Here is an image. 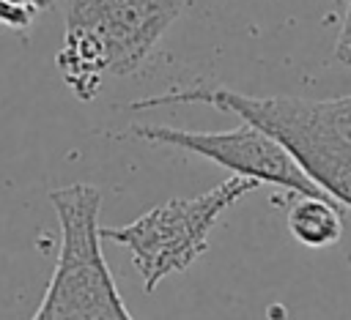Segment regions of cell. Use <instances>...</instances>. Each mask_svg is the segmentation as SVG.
I'll use <instances>...</instances> for the list:
<instances>
[{"label": "cell", "instance_id": "obj_2", "mask_svg": "<svg viewBox=\"0 0 351 320\" xmlns=\"http://www.w3.org/2000/svg\"><path fill=\"white\" fill-rule=\"evenodd\" d=\"M178 14L181 0H66L63 82L80 101H93L104 77L143 68Z\"/></svg>", "mask_w": 351, "mask_h": 320}, {"label": "cell", "instance_id": "obj_4", "mask_svg": "<svg viewBox=\"0 0 351 320\" xmlns=\"http://www.w3.org/2000/svg\"><path fill=\"white\" fill-rule=\"evenodd\" d=\"M258 186L252 178L230 175L197 197H173L129 224L101 227V238L129 249L145 293H154L159 282L186 271L206 252L217 219Z\"/></svg>", "mask_w": 351, "mask_h": 320}, {"label": "cell", "instance_id": "obj_5", "mask_svg": "<svg viewBox=\"0 0 351 320\" xmlns=\"http://www.w3.org/2000/svg\"><path fill=\"white\" fill-rule=\"evenodd\" d=\"M132 134L151 145H170L189 153H197L219 167H228L233 175L252 178L258 183H274L293 194L329 197L293 159V153L271 137L266 129L241 118L239 126L228 131H192L165 123H137Z\"/></svg>", "mask_w": 351, "mask_h": 320}, {"label": "cell", "instance_id": "obj_6", "mask_svg": "<svg viewBox=\"0 0 351 320\" xmlns=\"http://www.w3.org/2000/svg\"><path fill=\"white\" fill-rule=\"evenodd\" d=\"M285 224H288L291 235L310 249L335 246L343 235L340 202L332 197L299 194V200L285 213Z\"/></svg>", "mask_w": 351, "mask_h": 320}, {"label": "cell", "instance_id": "obj_7", "mask_svg": "<svg viewBox=\"0 0 351 320\" xmlns=\"http://www.w3.org/2000/svg\"><path fill=\"white\" fill-rule=\"evenodd\" d=\"M335 57H337L343 66H351V0H346L343 25H340L337 44H335Z\"/></svg>", "mask_w": 351, "mask_h": 320}, {"label": "cell", "instance_id": "obj_1", "mask_svg": "<svg viewBox=\"0 0 351 320\" xmlns=\"http://www.w3.org/2000/svg\"><path fill=\"white\" fill-rule=\"evenodd\" d=\"M170 104H206L266 129L293 153L302 170L332 200L351 208V96L318 101L296 96L261 98L228 88L195 85L132 101L129 109H154Z\"/></svg>", "mask_w": 351, "mask_h": 320}, {"label": "cell", "instance_id": "obj_3", "mask_svg": "<svg viewBox=\"0 0 351 320\" xmlns=\"http://www.w3.org/2000/svg\"><path fill=\"white\" fill-rule=\"evenodd\" d=\"M60 224L58 263L44 290L36 320H129L101 252V191L90 183H69L49 191Z\"/></svg>", "mask_w": 351, "mask_h": 320}]
</instances>
